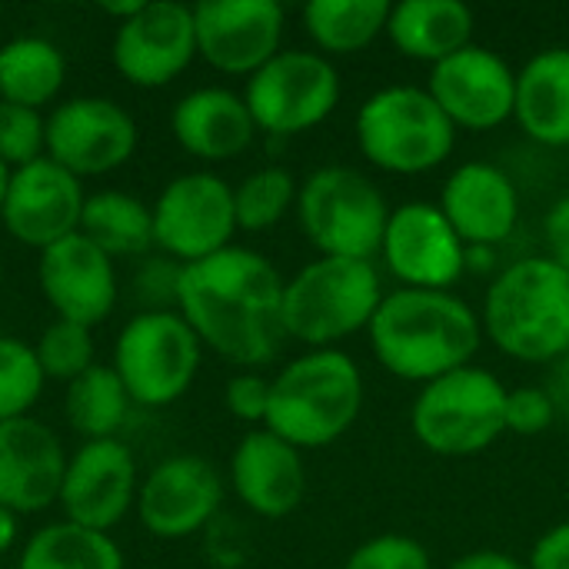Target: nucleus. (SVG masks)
Wrapping results in <instances>:
<instances>
[{
    "mask_svg": "<svg viewBox=\"0 0 569 569\" xmlns=\"http://www.w3.org/2000/svg\"><path fill=\"white\" fill-rule=\"evenodd\" d=\"M297 220L320 257L373 260L383 243L390 203L367 173L330 163L300 183Z\"/></svg>",
    "mask_w": 569,
    "mask_h": 569,
    "instance_id": "6e6552de",
    "label": "nucleus"
},
{
    "mask_svg": "<svg viewBox=\"0 0 569 569\" xmlns=\"http://www.w3.org/2000/svg\"><path fill=\"white\" fill-rule=\"evenodd\" d=\"M367 337L387 373L423 387L470 367L483 340V323L453 290L397 287L383 293Z\"/></svg>",
    "mask_w": 569,
    "mask_h": 569,
    "instance_id": "f03ea898",
    "label": "nucleus"
},
{
    "mask_svg": "<svg viewBox=\"0 0 569 569\" xmlns=\"http://www.w3.org/2000/svg\"><path fill=\"white\" fill-rule=\"evenodd\" d=\"M227 410L243 420V423H267V410H270V380L260 373H237L230 377L227 390H223Z\"/></svg>",
    "mask_w": 569,
    "mask_h": 569,
    "instance_id": "58836bf2",
    "label": "nucleus"
},
{
    "mask_svg": "<svg viewBox=\"0 0 569 569\" xmlns=\"http://www.w3.org/2000/svg\"><path fill=\"white\" fill-rule=\"evenodd\" d=\"M237 233L233 187L217 173H183L153 207V240L177 263H197L230 247Z\"/></svg>",
    "mask_w": 569,
    "mask_h": 569,
    "instance_id": "9b49d317",
    "label": "nucleus"
},
{
    "mask_svg": "<svg viewBox=\"0 0 569 569\" xmlns=\"http://www.w3.org/2000/svg\"><path fill=\"white\" fill-rule=\"evenodd\" d=\"M343 569H433V557L413 537L380 533V537L360 543L343 560Z\"/></svg>",
    "mask_w": 569,
    "mask_h": 569,
    "instance_id": "c9c22d12",
    "label": "nucleus"
},
{
    "mask_svg": "<svg viewBox=\"0 0 569 569\" xmlns=\"http://www.w3.org/2000/svg\"><path fill=\"white\" fill-rule=\"evenodd\" d=\"M83 187L80 177L40 157L10 173V187L3 197V227L13 240L47 250L70 233H80L83 217Z\"/></svg>",
    "mask_w": 569,
    "mask_h": 569,
    "instance_id": "dca6fc26",
    "label": "nucleus"
},
{
    "mask_svg": "<svg viewBox=\"0 0 569 569\" xmlns=\"http://www.w3.org/2000/svg\"><path fill=\"white\" fill-rule=\"evenodd\" d=\"M40 290L60 320L97 327L117 303V277L110 257L83 233L40 250Z\"/></svg>",
    "mask_w": 569,
    "mask_h": 569,
    "instance_id": "aec40b11",
    "label": "nucleus"
},
{
    "mask_svg": "<svg viewBox=\"0 0 569 569\" xmlns=\"http://www.w3.org/2000/svg\"><path fill=\"white\" fill-rule=\"evenodd\" d=\"M180 273H183V263H177L170 257H157V260H147L140 267V273H137V293L150 307V313L167 310L170 303H177Z\"/></svg>",
    "mask_w": 569,
    "mask_h": 569,
    "instance_id": "4c0bfd02",
    "label": "nucleus"
},
{
    "mask_svg": "<svg viewBox=\"0 0 569 569\" xmlns=\"http://www.w3.org/2000/svg\"><path fill=\"white\" fill-rule=\"evenodd\" d=\"M197 57L193 7L157 0L120 20L113 37V63L137 87H163L177 80Z\"/></svg>",
    "mask_w": 569,
    "mask_h": 569,
    "instance_id": "f3484780",
    "label": "nucleus"
},
{
    "mask_svg": "<svg viewBox=\"0 0 569 569\" xmlns=\"http://www.w3.org/2000/svg\"><path fill=\"white\" fill-rule=\"evenodd\" d=\"M47 150V120L17 103H0V160L13 170L40 160Z\"/></svg>",
    "mask_w": 569,
    "mask_h": 569,
    "instance_id": "f704fd0d",
    "label": "nucleus"
},
{
    "mask_svg": "<svg viewBox=\"0 0 569 569\" xmlns=\"http://www.w3.org/2000/svg\"><path fill=\"white\" fill-rule=\"evenodd\" d=\"M137 493V463L120 440H87L67 460L60 503L70 523L107 533Z\"/></svg>",
    "mask_w": 569,
    "mask_h": 569,
    "instance_id": "a211bd4d",
    "label": "nucleus"
},
{
    "mask_svg": "<svg viewBox=\"0 0 569 569\" xmlns=\"http://www.w3.org/2000/svg\"><path fill=\"white\" fill-rule=\"evenodd\" d=\"M527 569H569V520L550 527L530 550Z\"/></svg>",
    "mask_w": 569,
    "mask_h": 569,
    "instance_id": "ea45409f",
    "label": "nucleus"
},
{
    "mask_svg": "<svg viewBox=\"0 0 569 569\" xmlns=\"http://www.w3.org/2000/svg\"><path fill=\"white\" fill-rule=\"evenodd\" d=\"M383 300L373 260L317 257L283 287V333L310 350H333L370 327Z\"/></svg>",
    "mask_w": 569,
    "mask_h": 569,
    "instance_id": "39448f33",
    "label": "nucleus"
},
{
    "mask_svg": "<svg viewBox=\"0 0 569 569\" xmlns=\"http://www.w3.org/2000/svg\"><path fill=\"white\" fill-rule=\"evenodd\" d=\"M427 90L457 130L483 133L513 117L517 70L497 50L470 43L430 67Z\"/></svg>",
    "mask_w": 569,
    "mask_h": 569,
    "instance_id": "ddd939ff",
    "label": "nucleus"
},
{
    "mask_svg": "<svg viewBox=\"0 0 569 569\" xmlns=\"http://www.w3.org/2000/svg\"><path fill=\"white\" fill-rule=\"evenodd\" d=\"M67 457L60 440L33 417L0 423V507L17 513H40L60 500Z\"/></svg>",
    "mask_w": 569,
    "mask_h": 569,
    "instance_id": "4be33fe9",
    "label": "nucleus"
},
{
    "mask_svg": "<svg viewBox=\"0 0 569 569\" xmlns=\"http://www.w3.org/2000/svg\"><path fill=\"white\" fill-rule=\"evenodd\" d=\"M447 569H527V563H520L517 557L503 550H473V553L457 557Z\"/></svg>",
    "mask_w": 569,
    "mask_h": 569,
    "instance_id": "37998d69",
    "label": "nucleus"
},
{
    "mask_svg": "<svg viewBox=\"0 0 569 569\" xmlns=\"http://www.w3.org/2000/svg\"><path fill=\"white\" fill-rule=\"evenodd\" d=\"M483 337L520 363H557L569 353V277L550 257L503 267L483 300Z\"/></svg>",
    "mask_w": 569,
    "mask_h": 569,
    "instance_id": "7ed1b4c3",
    "label": "nucleus"
},
{
    "mask_svg": "<svg viewBox=\"0 0 569 569\" xmlns=\"http://www.w3.org/2000/svg\"><path fill=\"white\" fill-rule=\"evenodd\" d=\"M543 237H547V257L569 277V193L560 197L543 223Z\"/></svg>",
    "mask_w": 569,
    "mask_h": 569,
    "instance_id": "a19ab883",
    "label": "nucleus"
},
{
    "mask_svg": "<svg viewBox=\"0 0 569 569\" xmlns=\"http://www.w3.org/2000/svg\"><path fill=\"white\" fill-rule=\"evenodd\" d=\"M10 173H13V170H10V167H7V163L0 160V210H3V197H7V187H10Z\"/></svg>",
    "mask_w": 569,
    "mask_h": 569,
    "instance_id": "49530a36",
    "label": "nucleus"
},
{
    "mask_svg": "<svg viewBox=\"0 0 569 569\" xmlns=\"http://www.w3.org/2000/svg\"><path fill=\"white\" fill-rule=\"evenodd\" d=\"M230 480L243 507L263 520L290 517L307 497L303 453L267 427L250 430L237 443L230 460Z\"/></svg>",
    "mask_w": 569,
    "mask_h": 569,
    "instance_id": "5701e85b",
    "label": "nucleus"
},
{
    "mask_svg": "<svg viewBox=\"0 0 569 569\" xmlns=\"http://www.w3.org/2000/svg\"><path fill=\"white\" fill-rule=\"evenodd\" d=\"M20 569H123V557L107 533L67 520L30 537Z\"/></svg>",
    "mask_w": 569,
    "mask_h": 569,
    "instance_id": "c756f323",
    "label": "nucleus"
},
{
    "mask_svg": "<svg viewBox=\"0 0 569 569\" xmlns=\"http://www.w3.org/2000/svg\"><path fill=\"white\" fill-rule=\"evenodd\" d=\"M357 147L383 173H430L457 147V127L427 87L393 83L370 93L357 110Z\"/></svg>",
    "mask_w": 569,
    "mask_h": 569,
    "instance_id": "423d86ee",
    "label": "nucleus"
},
{
    "mask_svg": "<svg viewBox=\"0 0 569 569\" xmlns=\"http://www.w3.org/2000/svg\"><path fill=\"white\" fill-rule=\"evenodd\" d=\"M127 407L130 393L110 367L93 363L87 373L67 383V420L87 440H113L127 420Z\"/></svg>",
    "mask_w": 569,
    "mask_h": 569,
    "instance_id": "7c9ffc66",
    "label": "nucleus"
},
{
    "mask_svg": "<svg viewBox=\"0 0 569 569\" xmlns=\"http://www.w3.org/2000/svg\"><path fill=\"white\" fill-rule=\"evenodd\" d=\"M440 210L467 247H497L517 230L520 193L503 167L467 160L447 177Z\"/></svg>",
    "mask_w": 569,
    "mask_h": 569,
    "instance_id": "412c9836",
    "label": "nucleus"
},
{
    "mask_svg": "<svg viewBox=\"0 0 569 569\" xmlns=\"http://www.w3.org/2000/svg\"><path fill=\"white\" fill-rule=\"evenodd\" d=\"M223 483L200 457H170L140 487V520L160 540H183L203 530L220 510Z\"/></svg>",
    "mask_w": 569,
    "mask_h": 569,
    "instance_id": "6ab92c4d",
    "label": "nucleus"
},
{
    "mask_svg": "<svg viewBox=\"0 0 569 569\" xmlns=\"http://www.w3.org/2000/svg\"><path fill=\"white\" fill-rule=\"evenodd\" d=\"M507 393L490 370L460 367L420 387L410 407V430L437 457H477L507 433Z\"/></svg>",
    "mask_w": 569,
    "mask_h": 569,
    "instance_id": "0eeeda50",
    "label": "nucleus"
},
{
    "mask_svg": "<svg viewBox=\"0 0 569 569\" xmlns=\"http://www.w3.org/2000/svg\"><path fill=\"white\" fill-rule=\"evenodd\" d=\"M80 233L93 247H100L107 257H140L150 247H157L153 210L143 207L137 197L117 193V190L87 197L83 217H80Z\"/></svg>",
    "mask_w": 569,
    "mask_h": 569,
    "instance_id": "cd10ccee",
    "label": "nucleus"
},
{
    "mask_svg": "<svg viewBox=\"0 0 569 569\" xmlns=\"http://www.w3.org/2000/svg\"><path fill=\"white\" fill-rule=\"evenodd\" d=\"M513 117L533 143L569 147V47L537 50L517 70Z\"/></svg>",
    "mask_w": 569,
    "mask_h": 569,
    "instance_id": "393cba45",
    "label": "nucleus"
},
{
    "mask_svg": "<svg viewBox=\"0 0 569 569\" xmlns=\"http://www.w3.org/2000/svg\"><path fill=\"white\" fill-rule=\"evenodd\" d=\"M363 410V373L343 350H307L270 380L267 430L290 447L337 443Z\"/></svg>",
    "mask_w": 569,
    "mask_h": 569,
    "instance_id": "20e7f679",
    "label": "nucleus"
},
{
    "mask_svg": "<svg viewBox=\"0 0 569 569\" xmlns=\"http://www.w3.org/2000/svg\"><path fill=\"white\" fill-rule=\"evenodd\" d=\"M0 103H3V97H0Z\"/></svg>",
    "mask_w": 569,
    "mask_h": 569,
    "instance_id": "de8ad7c7",
    "label": "nucleus"
},
{
    "mask_svg": "<svg viewBox=\"0 0 569 569\" xmlns=\"http://www.w3.org/2000/svg\"><path fill=\"white\" fill-rule=\"evenodd\" d=\"M63 53L43 37H17L0 47V97L17 107H43L63 87Z\"/></svg>",
    "mask_w": 569,
    "mask_h": 569,
    "instance_id": "c85d7f7f",
    "label": "nucleus"
},
{
    "mask_svg": "<svg viewBox=\"0 0 569 569\" xmlns=\"http://www.w3.org/2000/svg\"><path fill=\"white\" fill-rule=\"evenodd\" d=\"M143 7V0H127V3H100V10L103 13H110V17H123V20H130L137 10Z\"/></svg>",
    "mask_w": 569,
    "mask_h": 569,
    "instance_id": "a18cd8bd",
    "label": "nucleus"
},
{
    "mask_svg": "<svg viewBox=\"0 0 569 569\" xmlns=\"http://www.w3.org/2000/svg\"><path fill=\"white\" fill-rule=\"evenodd\" d=\"M550 377L543 383L547 397L553 400V410H557V420H569V353L563 360L550 363Z\"/></svg>",
    "mask_w": 569,
    "mask_h": 569,
    "instance_id": "79ce46f5",
    "label": "nucleus"
},
{
    "mask_svg": "<svg viewBox=\"0 0 569 569\" xmlns=\"http://www.w3.org/2000/svg\"><path fill=\"white\" fill-rule=\"evenodd\" d=\"M43 370L33 347L13 337H0V423L27 417L43 390Z\"/></svg>",
    "mask_w": 569,
    "mask_h": 569,
    "instance_id": "473e14b6",
    "label": "nucleus"
},
{
    "mask_svg": "<svg viewBox=\"0 0 569 569\" xmlns=\"http://www.w3.org/2000/svg\"><path fill=\"white\" fill-rule=\"evenodd\" d=\"M200 337L180 313L147 310L120 330L113 370L133 403L170 407L190 390L200 370Z\"/></svg>",
    "mask_w": 569,
    "mask_h": 569,
    "instance_id": "1a4fd4ad",
    "label": "nucleus"
},
{
    "mask_svg": "<svg viewBox=\"0 0 569 569\" xmlns=\"http://www.w3.org/2000/svg\"><path fill=\"white\" fill-rule=\"evenodd\" d=\"M300 183L283 167H260L250 177L233 187V207H237V230H270L277 227L290 207H297Z\"/></svg>",
    "mask_w": 569,
    "mask_h": 569,
    "instance_id": "2f4dec72",
    "label": "nucleus"
},
{
    "mask_svg": "<svg viewBox=\"0 0 569 569\" xmlns=\"http://www.w3.org/2000/svg\"><path fill=\"white\" fill-rule=\"evenodd\" d=\"M467 243L443 217L440 203L410 200L390 210L380 257L410 290H453L467 273Z\"/></svg>",
    "mask_w": 569,
    "mask_h": 569,
    "instance_id": "f8f14e48",
    "label": "nucleus"
},
{
    "mask_svg": "<svg viewBox=\"0 0 569 569\" xmlns=\"http://www.w3.org/2000/svg\"><path fill=\"white\" fill-rule=\"evenodd\" d=\"M177 143L200 160H230L240 157L253 137L257 123L243 97L223 87H200L187 93L170 117Z\"/></svg>",
    "mask_w": 569,
    "mask_h": 569,
    "instance_id": "b1692460",
    "label": "nucleus"
},
{
    "mask_svg": "<svg viewBox=\"0 0 569 569\" xmlns=\"http://www.w3.org/2000/svg\"><path fill=\"white\" fill-rule=\"evenodd\" d=\"M283 287L263 253L227 247L183 267L177 307L203 347L237 367H263L287 340Z\"/></svg>",
    "mask_w": 569,
    "mask_h": 569,
    "instance_id": "f257e3e1",
    "label": "nucleus"
},
{
    "mask_svg": "<svg viewBox=\"0 0 569 569\" xmlns=\"http://www.w3.org/2000/svg\"><path fill=\"white\" fill-rule=\"evenodd\" d=\"M33 353H37V363H40L43 377L70 383V380H77L80 373H87L93 367L90 327L57 320L40 333V343L33 347Z\"/></svg>",
    "mask_w": 569,
    "mask_h": 569,
    "instance_id": "72a5a7b5",
    "label": "nucleus"
},
{
    "mask_svg": "<svg viewBox=\"0 0 569 569\" xmlns=\"http://www.w3.org/2000/svg\"><path fill=\"white\" fill-rule=\"evenodd\" d=\"M553 423H557V410L543 387H517L507 393V433L540 437Z\"/></svg>",
    "mask_w": 569,
    "mask_h": 569,
    "instance_id": "e433bc0d",
    "label": "nucleus"
},
{
    "mask_svg": "<svg viewBox=\"0 0 569 569\" xmlns=\"http://www.w3.org/2000/svg\"><path fill=\"white\" fill-rule=\"evenodd\" d=\"M473 10L463 0H400L390 7L387 40L410 60L440 63L473 43Z\"/></svg>",
    "mask_w": 569,
    "mask_h": 569,
    "instance_id": "a878e982",
    "label": "nucleus"
},
{
    "mask_svg": "<svg viewBox=\"0 0 569 569\" xmlns=\"http://www.w3.org/2000/svg\"><path fill=\"white\" fill-rule=\"evenodd\" d=\"M257 130L297 137L320 127L340 103V73L317 50H280L243 90Z\"/></svg>",
    "mask_w": 569,
    "mask_h": 569,
    "instance_id": "9d476101",
    "label": "nucleus"
},
{
    "mask_svg": "<svg viewBox=\"0 0 569 569\" xmlns=\"http://www.w3.org/2000/svg\"><path fill=\"white\" fill-rule=\"evenodd\" d=\"M13 537H17V520H13V513H10V510H3V507H0V553H7V550H10Z\"/></svg>",
    "mask_w": 569,
    "mask_h": 569,
    "instance_id": "c03bdc74",
    "label": "nucleus"
},
{
    "mask_svg": "<svg viewBox=\"0 0 569 569\" xmlns=\"http://www.w3.org/2000/svg\"><path fill=\"white\" fill-rule=\"evenodd\" d=\"M197 53L220 73L253 77L280 53L283 7L277 0H203L193 7Z\"/></svg>",
    "mask_w": 569,
    "mask_h": 569,
    "instance_id": "2eb2a0df",
    "label": "nucleus"
},
{
    "mask_svg": "<svg viewBox=\"0 0 569 569\" xmlns=\"http://www.w3.org/2000/svg\"><path fill=\"white\" fill-rule=\"evenodd\" d=\"M390 7L387 0H310L303 27L323 57H350L387 33Z\"/></svg>",
    "mask_w": 569,
    "mask_h": 569,
    "instance_id": "bb28decb",
    "label": "nucleus"
},
{
    "mask_svg": "<svg viewBox=\"0 0 569 569\" xmlns=\"http://www.w3.org/2000/svg\"><path fill=\"white\" fill-rule=\"evenodd\" d=\"M137 150L133 117L103 97H73L47 120V157L73 177H97L123 167Z\"/></svg>",
    "mask_w": 569,
    "mask_h": 569,
    "instance_id": "4468645a",
    "label": "nucleus"
}]
</instances>
